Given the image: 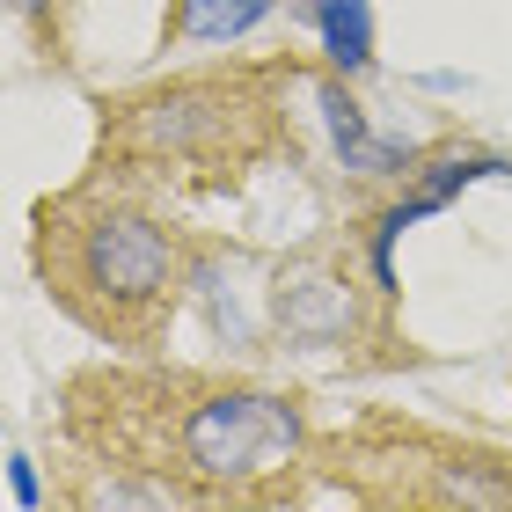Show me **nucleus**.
<instances>
[{
	"label": "nucleus",
	"mask_w": 512,
	"mask_h": 512,
	"mask_svg": "<svg viewBox=\"0 0 512 512\" xmlns=\"http://www.w3.org/2000/svg\"><path fill=\"white\" fill-rule=\"evenodd\" d=\"M315 103H322V125H330V147H337L344 169H359V176H395V169H410V161H417L410 139H381L374 125H366V110L344 96V81H322Z\"/></svg>",
	"instance_id": "nucleus-5"
},
{
	"label": "nucleus",
	"mask_w": 512,
	"mask_h": 512,
	"mask_svg": "<svg viewBox=\"0 0 512 512\" xmlns=\"http://www.w3.org/2000/svg\"><path fill=\"white\" fill-rule=\"evenodd\" d=\"M176 278H183V249H176L169 227H154L147 213L110 205V213H96L74 235V286H88L110 315L147 308V300H161Z\"/></svg>",
	"instance_id": "nucleus-2"
},
{
	"label": "nucleus",
	"mask_w": 512,
	"mask_h": 512,
	"mask_svg": "<svg viewBox=\"0 0 512 512\" xmlns=\"http://www.w3.org/2000/svg\"><path fill=\"white\" fill-rule=\"evenodd\" d=\"M483 176H512V161H505V154H483V147H447V154L425 161V191H432L439 205L461 198V191L483 183Z\"/></svg>",
	"instance_id": "nucleus-8"
},
{
	"label": "nucleus",
	"mask_w": 512,
	"mask_h": 512,
	"mask_svg": "<svg viewBox=\"0 0 512 512\" xmlns=\"http://www.w3.org/2000/svg\"><path fill=\"white\" fill-rule=\"evenodd\" d=\"M278 330L293 344H344L359 330V308H352V286H344L337 271H293L286 286H278Z\"/></svg>",
	"instance_id": "nucleus-4"
},
{
	"label": "nucleus",
	"mask_w": 512,
	"mask_h": 512,
	"mask_svg": "<svg viewBox=\"0 0 512 512\" xmlns=\"http://www.w3.org/2000/svg\"><path fill=\"white\" fill-rule=\"evenodd\" d=\"M432 498L439 505H512V483H498V476H483L476 461H447V469H439V483H432Z\"/></svg>",
	"instance_id": "nucleus-9"
},
{
	"label": "nucleus",
	"mask_w": 512,
	"mask_h": 512,
	"mask_svg": "<svg viewBox=\"0 0 512 512\" xmlns=\"http://www.w3.org/2000/svg\"><path fill=\"white\" fill-rule=\"evenodd\" d=\"M8 8H15V15H30V8H37V0H8Z\"/></svg>",
	"instance_id": "nucleus-12"
},
{
	"label": "nucleus",
	"mask_w": 512,
	"mask_h": 512,
	"mask_svg": "<svg viewBox=\"0 0 512 512\" xmlns=\"http://www.w3.org/2000/svg\"><path fill=\"white\" fill-rule=\"evenodd\" d=\"M315 37L330 74H366L374 66V8L366 0H315Z\"/></svg>",
	"instance_id": "nucleus-6"
},
{
	"label": "nucleus",
	"mask_w": 512,
	"mask_h": 512,
	"mask_svg": "<svg viewBox=\"0 0 512 512\" xmlns=\"http://www.w3.org/2000/svg\"><path fill=\"white\" fill-rule=\"evenodd\" d=\"M8 498L22 505V512H30L44 491H37V469H30V454H8Z\"/></svg>",
	"instance_id": "nucleus-11"
},
{
	"label": "nucleus",
	"mask_w": 512,
	"mask_h": 512,
	"mask_svg": "<svg viewBox=\"0 0 512 512\" xmlns=\"http://www.w3.org/2000/svg\"><path fill=\"white\" fill-rule=\"evenodd\" d=\"M235 96L220 81H183V88H161L147 103H125L118 139L139 154H198V147H220L227 125H235Z\"/></svg>",
	"instance_id": "nucleus-3"
},
{
	"label": "nucleus",
	"mask_w": 512,
	"mask_h": 512,
	"mask_svg": "<svg viewBox=\"0 0 512 512\" xmlns=\"http://www.w3.org/2000/svg\"><path fill=\"white\" fill-rule=\"evenodd\" d=\"M271 8H278V0H176V37L183 44H235Z\"/></svg>",
	"instance_id": "nucleus-7"
},
{
	"label": "nucleus",
	"mask_w": 512,
	"mask_h": 512,
	"mask_svg": "<svg viewBox=\"0 0 512 512\" xmlns=\"http://www.w3.org/2000/svg\"><path fill=\"white\" fill-rule=\"evenodd\" d=\"M176 491L169 483H96L88 491V505H169Z\"/></svg>",
	"instance_id": "nucleus-10"
},
{
	"label": "nucleus",
	"mask_w": 512,
	"mask_h": 512,
	"mask_svg": "<svg viewBox=\"0 0 512 512\" xmlns=\"http://www.w3.org/2000/svg\"><path fill=\"white\" fill-rule=\"evenodd\" d=\"M176 447H183V469L220 483V491H249L256 476H278L293 469L300 447H308V425L286 395H264V388H213L183 410L176 425Z\"/></svg>",
	"instance_id": "nucleus-1"
}]
</instances>
